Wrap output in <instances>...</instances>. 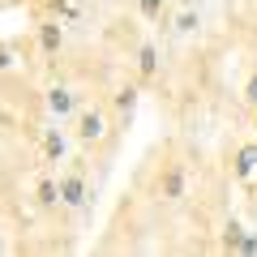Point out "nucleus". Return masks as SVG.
<instances>
[{
  "mask_svg": "<svg viewBox=\"0 0 257 257\" xmlns=\"http://www.w3.org/2000/svg\"><path fill=\"white\" fill-rule=\"evenodd\" d=\"M236 172H240V180H244V184H257V146L240 150V167H236Z\"/></svg>",
  "mask_w": 257,
  "mask_h": 257,
  "instance_id": "obj_1",
  "label": "nucleus"
},
{
  "mask_svg": "<svg viewBox=\"0 0 257 257\" xmlns=\"http://www.w3.org/2000/svg\"><path fill=\"white\" fill-rule=\"evenodd\" d=\"M82 133H86V138H99V133H103V120H99V116H86Z\"/></svg>",
  "mask_w": 257,
  "mask_h": 257,
  "instance_id": "obj_2",
  "label": "nucleus"
},
{
  "mask_svg": "<svg viewBox=\"0 0 257 257\" xmlns=\"http://www.w3.org/2000/svg\"><path fill=\"white\" fill-rule=\"evenodd\" d=\"M69 107H73V99H69L64 90H56L52 94V111H69Z\"/></svg>",
  "mask_w": 257,
  "mask_h": 257,
  "instance_id": "obj_3",
  "label": "nucleus"
},
{
  "mask_svg": "<svg viewBox=\"0 0 257 257\" xmlns=\"http://www.w3.org/2000/svg\"><path fill=\"white\" fill-rule=\"evenodd\" d=\"M248 99L257 103V77H253V82H248Z\"/></svg>",
  "mask_w": 257,
  "mask_h": 257,
  "instance_id": "obj_6",
  "label": "nucleus"
},
{
  "mask_svg": "<svg viewBox=\"0 0 257 257\" xmlns=\"http://www.w3.org/2000/svg\"><path fill=\"white\" fill-rule=\"evenodd\" d=\"M64 202H82V184L77 180H64Z\"/></svg>",
  "mask_w": 257,
  "mask_h": 257,
  "instance_id": "obj_4",
  "label": "nucleus"
},
{
  "mask_svg": "<svg viewBox=\"0 0 257 257\" xmlns=\"http://www.w3.org/2000/svg\"><path fill=\"white\" fill-rule=\"evenodd\" d=\"M142 9H146V13H159V0H142Z\"/></svg>",
  "mask_w": 257,
  "mask_h": 257,
  "instance_id": "obj_5",
  "label": "nucleus"
}]
</instances>
